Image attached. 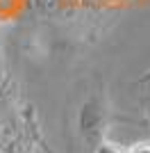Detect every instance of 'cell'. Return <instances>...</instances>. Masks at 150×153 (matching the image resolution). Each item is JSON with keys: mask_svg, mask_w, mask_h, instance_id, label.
<instances>
[{"mask_svg": "<svg viewBox=\"0 0 150 153\" xmlns=\"http://www.w3.org/2000/svg\"><path fill=\"white\" fill-rule=\"evenodd\" d=\"M102 126H105V114H102V108L96 98H91L89 103H84L80 110V130L82 137L91 144V146H100L102 142Z\"/></svg>", "mask_w": 150, "mask_h": 153, "instance_id": "obj_1", "label": "cell"}, {"mask_svg": "<svg viewBox=\"0 0 150 153\" xmlns=\"http://www.w3.org/2000/svg\"><path fill=\"white\" fill-rule=\"evenodd\" d=\"M125 153H150V144H132L130 149H125Z\"/></svg>", "mask_w": 150, "mask_h": 153, "instance_id": "obj_2", "label": "cell"}]
</instances>
